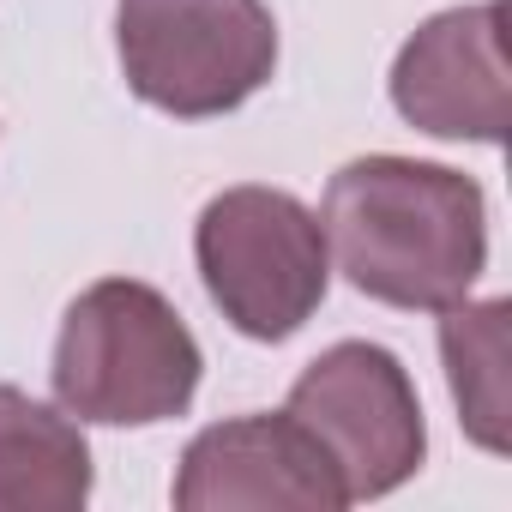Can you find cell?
<instances>
[{"label": "cell", "mask_w": 512, "mask_h": 512, "mask_svg": "<svg viewBox=\"0 0 512 512\" xmlns=\"http://www.w3.org/2000/svg\"><path fill=\"white\" fill-rule=\"evenodd\" d=\"M205 356L163 290L139 278L91 284L55 338V398L79 422L151 428L193 404Z\"/></svg>", "instance_id": "2"}, {"label": "cell", "mask_w": 512, "mask_h": 512, "mask_svg": "<svg viewBox=\"0 0 512 512\" xmlns=\"http://www.w3.org/2000/svg\"><path fill=\"white\" fill-rule=\"evenodd\" d=\"M193 260L205 296L241 338H296L332 284L320 217L284 187H229L199 211Z\"/></svg>", "instance_id": "3"}, {"label": "cell", "mask_w": 512, "mask_h": 512, "mask_svg": "<svg viewBox=\"0 0 512 512\" xmlns=\"http://www.w3.org/2000/svg\"><path fill=\"white\" fill-rule=\"evenodd\" d=\"M506 302H452L440 320V356L458 398V422L476 446L506 452Z\"/></svg>", "instance_id": "9"}, {"label": "cell", "mask_w": 512, "mask_h": 512, "mask_svg": "<svg viewBox=\"0 0 512 512\" xmlns=\"http://www.w3.org/2000/svg\"><path fill=\"white\" fill-rule=\"evenodd\" d=\"M392 103L416 133L500 145L512 115L506 0L434 13L392 61Z\"/></svg>", "instance_id": "6"}, {"label": "cell", "mask_w": 512, "mask_h": 512, "mask_svg": "<svg viewBox=\"0 0 512 512\" xmlns=\"http://www.w3.org/2000/svg\"><path fill=\"white\" fill-rule=\"evenodd\" d=\"M127 91L175 121L241 109L278 73V19L266 0H115Z\"/></svg>", "instance_id": "4"}, {"label": "cell", "mask_w": 512, "mask_h": 512, "mask_svg": "<svg viewBox=\"0 0 512 512\" xmlns=\"http://www.w3.org/2000/svg\"><path fill=\"white\" fill-rule=\"evenodd\" d=\"M175 506L181 512H235V506L338 512L350 506V494L332 458L320 452V440L296 416H235L193 434L175 470Z\"/></svg>", "instance_id": "7"}, {"label": "cell", "mask_w": 512, "mask_h": 512, "mask_svg": "<svg viewBox=\"0 0 512 512\" xmlns=\"http://www.w3.org/2000/svg\"><path fill=\"white\" fill-rule=\"evenodd\" d=\"M91 500V446L55 404L0 386V512H79Z\"/></svg>", "instance_id": "8"}, {"label": "cell", "mask_w": 512, "mask_h": 512, "mask_svg": "<svg viewBox=\"0 0 512 512\" xmlns=\"http://www.w3.org/2000/svg\"><path fill=\"white\" fill-rule=\"evenodd\" d=\"M284 416H296L332 458L350 500H380L422 470L428 428L404 362L380 344H332L290 386Z\"/></svg>", "instance_id": "5"}, {"label": "cell", "mask_w": 512, "mask_h": 512, "mask_svg": "<svg viewBox=\"0 0 512 512\" xmlns=\"http://www.w3.org/2000/svg\"><path fill=\"white\" fill-rule=\"evenodd\" d=\"M320 235L362 296L446 314L488 266V199L464 169L380 151L326 181Z\"/></svg>", "instance_id": "1"}]
</instances>
